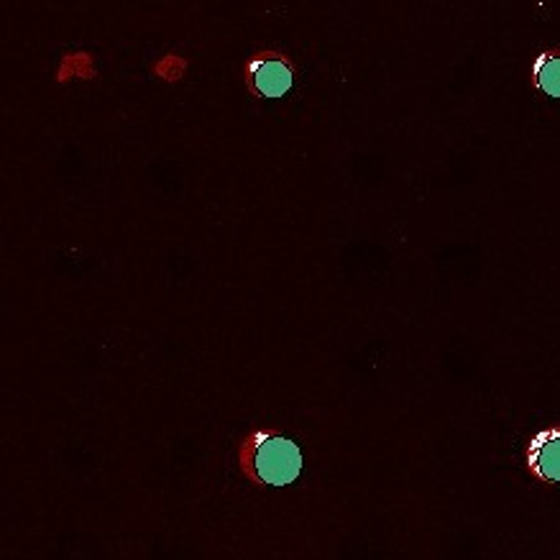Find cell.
Instances as JSON below:
<instances>
[{
    "instance_id": "cell-1",
    "label": "cell",
    "mask_w": 560,
    "mask_h": 560,
    "mask_svg": "<svg viewBox=\"0 0 560 560\" xmlns=\"http://www.w3.org/2000/svg\"><path fill=\"white\" fill-rule=\"evenodd\" d=\"M246 464L261 483L284 487L302 471V453L298 445L279 435H256L246 451Z\"/></svg>"
},
{
    "instance_id": "cell-2",
    "label": "cell",
    "mask_w": 560,
    "mask_h": 560,
    "mask_svg": "<svg viewBox=\"0 0 560 560\" xmlns=\"http://www.w3.org/2000/svg\"><path fill=\"white\" fill-rule=\"evenodd\" d=\"M248 80L259 95L279 97L292 88V67L284 57H259L248 65Z\"/></svg>"
},
{
    "instance_id": "cell-3",
    "label": "cell",
    "mask_w": 560,
    "mask_h": 560,
    "mask_svg": "<svg viewBox=\"0 0 560 560\" xmlns=\"http://www.w3.org/2000/svg\"><path fill=\"white\" fill-rule=\"evenodd\" d=\"M527 464L545 481H560V428L542 430L527 448Z\"/></svg>"
},
{
    "instance_id": "cell-4",
    "label": "cell",
    "mask_w": 560,
    "mask_h": 560,
    "mask_svg": "<svg viewBox=\"0 0 560 560\" xmlns=\"http://www.w3.org/2000/svg\"><path fill=\"white\" fill-rule=\"evenodd\" d=\"M533 80L542 93L560 97V49L545 51V55L535 59Z\"/></svg>"
}]
</instances>
